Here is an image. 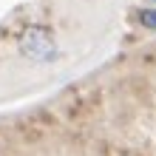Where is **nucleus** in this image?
Here are the masks:
<instances>
[{
    "instance_id": "f03ea898",
    "label": "nucleus",
    "mask_w": 156,
    "mask_h": 156,
    "mask_svg": "<svg viewBox=\"0 0 156 156\" xmlns=\"http://www.w3.org/2000/svg\"><path fill=\"white\" fill-rule=\"evenodd\" d=\"M139 23L148 29H156V9H139Z\"/></svg>"
},
{
    "instance_id": "f257e3e1",
    "label": "nucleus",
    "mask_w": 156,
    "mask_h": 156,
    "mask_svg": "<svg viewBox=\"0 0 156 156\" xmlns=\"http://www.w3.org/2000/svg\"><path fill=\"white\" fill-rule=\"evenodd\" d=\"M23 51L26 54H31V57H43V54H48L51 51V37H48V31H43V29H31V31H26L23 34Z\"/></svg>"
}]
</instances>
